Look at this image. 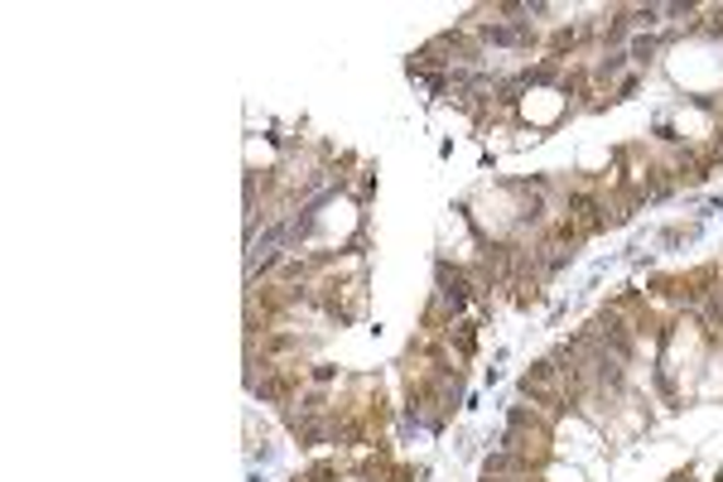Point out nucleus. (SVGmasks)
I'll use <instances>...</instances> for the list:
<instances>
[{"label": "nucleus", "mask_w": 723, "mask_h": 482, "mask_svg": "<svg viewBox=\"0 0 723 482\" xmlns=\"http://www.w3.org/2000/svg\"><path fill=\"white\" fill-rule=\"evenodd\" d=\"M487 39L493 44H531V25H493Z\"/></svg>", "instance_id": "nucleus-1"}]
</instances>
